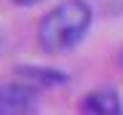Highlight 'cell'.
Masks as SVG:
<instances>
[{
  "label": "cell",
  "mask_w": 123,
  "mask_h": 115,
  "mask_svg": "<svg viewBox=\"0 0 123 115\" xmlns=\"http://www.w3.org/2000/svg\"><path fill=\"white\" fill-rule=\"evenodd\" d=\"M94 22L86 0H62L37 24V43L46 54H64L88 35Z\"/></svg>",
  "instance_id": "obj_1"
},
{
  "label": "cell",
  "mask_w": 123,
  "mask_h": 115,
  "mask_svg": "<svg viewBox=\"0 0 123 115\" xmlns=\"http://www.w3.org/2000/svg\"><path fill=\"white\" fill-rule=\"evenodd\" d=\"M37 104V91L22 80L0 86V115H30Z\"/></svg>",
  "instance_id": "obj_2"
},
{
  "label": "cell",
  "mask_w": 123,
  "mask_h": 115,
  "mask_svg": "<svg viewBox=\"0 0 123 115\" xmlns=\"http://www.w3.org/2000/svg\"><path fill=\"white\" fill-rule=\"evenodd\" d=\"M80 115H123V99L110 86L94 88L80 102Z\"/></svg>",
  "instance_id": "obj_3"
},
{
  "label": "cell",
  "mask_w": 123,
  "mask_h": 115,
  "mask_svg": "<svg viewBox=\"0 0 123 115\" xmlns=\"http://www.w3.org/2000/svg\"><path fill=\"white\" fill-rule=\"evenodd\" d=\"M16 75L22 78V83L32 86L35 91H37L40 86H56V83H64V80H67V78H64V72H59V70H48V67H32V64H27V67H19V70H16Z\"/></svg>",
  "instance_id": "obj_4"
},
{
  "label": "cell",
  "mask_w": 123,
  "mask_h": 115,
  "mask_svg": "<svg viewBox=\"0 0 123 115\" xmlns=\"http://www.w3.org/2000/svg\"><path fill=\"white\" fill-rule=\"evenodd\" d=\"M11 3H16V6H37L40 0H11Z\"/></svg>",
  "instance_id": "obj_5"
}]
</instances>
